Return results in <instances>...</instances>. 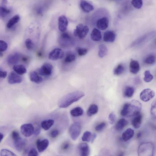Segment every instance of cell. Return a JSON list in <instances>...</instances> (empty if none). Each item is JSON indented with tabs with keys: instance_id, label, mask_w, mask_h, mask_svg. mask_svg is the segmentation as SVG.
Here are the masks:
<instances>
[{
	"instance_id": "3",
	"label": "cell",
	"mask_w": 156,
	"mask_h": 156,
	"mask_svg": "<svg viewBox=\"0 0 156 156\" xmlns=\"http://www.w3.org/2000/svg\"><path fill=\"white\" fill-rule=\"evenodd\" d=\"M142 105L138 101L133 100L129 103L128 113L127 116H135L140 113Z\"/></svg>"
},
{
	"instance_id": "26",
	"label": "cell",
	"mask_w": 156,
	"mask_h": 156,
	"mask_svg": "<svg viewBox=\"0 0 156 156\" xmlns=\"http://www.w3.org/2000/svg\"><path fill=\"white\" fill-rule=\"evenodd\" d=\"M128 123V121L125 119H121L117 123L116 126V129L118 131L121 130L127 126Z\"/></svg>"
},
{
	"instance_id": "22",
	"label": "cell",
	"mask_w": 156,
	"mask_h": 156,
	"mask_svg": "<svg viewBox=\"0 0 156 156\" xmlns=\"http://www.w3.org/2000/svg\"><path fill=\"white\" fill-rule=\"evenodd\" d=\"M29 77L31 81L37 84L42 83L43 81V78L40 76L38 73L35 71L30 72Z\"/></svg>"
},
{
	"instance_id": "31",
	"label": "cell",
	"mask_w": 156,
	"mask_h": 156,
	"mask_svg": "<svg viewBox=\"0 0 156 156\" xmlns=\"http://www.w3.org/2000/svg\"><path fill=\"white\" fill-rule=\"evenodd\" d=\"M20 17L18 15H16L11 18L8 21L7 27L8 28H11L14 25L17 23L19 21Z\"/></svg>"
},
{
	"instance_id": "53",
	"label": "cell",
	"mask_w": 156,
	"mask_h": 156,
	"mask_svg": "<svg viewBox=\"0 0 156 156\" xmlns=\"http://www.w3.org/2000/svg\"><path fill=\"white\" fill-rule=\"evenodd\" d=\"M7 76V72L6 71H0V78H5Z\"/></svg>"
},
{
	"instance_id": "44",
	"label": "cell",
	"mask_w": 156,
	"mask_h": 156,
	"mask_svg": "<svg viewBox=\"0 0 156 156\" xmlns=\"http://www.w3.org/2000/svg\"><path fill=\"white\" fill-rule=\"evenodd\" d=\"M151 113L152 116L155 118H156V101L153 102L151 108Z\"/></svg>"
},
{
	"instance_id": "48",
	"label": "cell",
	"mask_w": 156,
	"mask_h": 156,
	"mask_svg": "<svg viewBox=\"0 0 156 156\" xmlns=\"http://www.w3.org/2000/svg\"><path fill=\"white\" fill-rule=\"evenodd\" d=\"M88 52V49L85 48H79L78 49V53L79 55L81 56L86 55Z\"/></svg>"
},
{
	"instance_id": "45",
	"label": "cell",
	"mask_w": 156,
	"mask_h": 156,
	"mask_svg": "<svg viewBox=\"0 0 156 156\" xmlns=\"http://www.w3.org/2000/svg\"><path fill=\"white\" fill-rule=\"evenodd\" d=\"M116 116L113 113H110L109 115L108 119L110 123L111 124H113L115 121Z\"/></svg>"
},
{
	"instance_id": "40",
	"label": "cell",
	"mask_w": 156,
	"mask_h": 156,
	"mask_svg": "<svg viewBox=\"0 0 156 156\" xmlns=\"http://www.w3.org/2000/svg\"><path fill=\"white\" fill-rule=\"evenodd\" d=\"M75 56L72 54H69L67 55L65 59V62L66 63H70L74 61L76 59Z\"/></svg>"
},
{
	"instance_id": "52",
	"label": "cell",
	"mask_w": 156,
	"mask_h": 156,
	"mask_svg": "<svg viewBox=\"0 0 156 156\" xmlns=\"http://www.w3.org/2000/svg\"><path fill=\"white\" fill-rule=\"evenodd\" d=\"M59 134V131L58 130H55L52 132L51 135L53 138H55Z\"/></svg>"
},
{
	"instance_id": "54",
	"label": "cell",
	"mask_w": 156,
	"mask_h": 156,
	"mask_svg": "<svg viewBox=\"0 0 156 156\" xmlns=\"http://www.w3.org/2000/svg\"><path fill=\"white\" fill-rule=\"evenodd\" d=\"M96 137L97 135L96 134L94 133L92 135L91 140V143H93L94 142Z\"/></svg>"
},
{
	"instance_id": "35",
	"label": "cell",
	"mask_w": 156,
	"mask_h": 156,
	"mask_svg": "<svg viewBox=\"0 0 156 156\" xmlns=\"http://www.w3.org/2000/svg\"><path fill=\"white\" fill-rule=\"evenodd\" d=\"M11 12L10 10L5 7H0V16L2 17H6Z\"/></svg>"
},
{
	"instance_id": "13",
	"label": "cell",
	"mask_w": 156,
	"mask_h": 156,
	"mask_svg": "<svg viewBox=\"0 0 156 156\" xmlns=\"http://www.w3.org/2000/svg\"><path fill=\"white\" fill-rule=\"evenodd\" d=\"M14 141V145L16 149L19 151H22L26 145V140L20 137Z\"/></svg>"
},
{
	"instance_id": "36",
	"label": "cell",
	"mask_w": 156,
	"mask_h": 156,
	"mask_svg": "<svg viewBox=\"0 0 156 156\" xmlns=\"http://www.w3.org/2000/svg\"><path fill=\"white\" fill-rule=\"evenodd\" d=\"M92 134L89 131H86L84 133L82 138V141L83 142H89L91 141Z\"/></svg>"
},
{
	"instance_id": "2",
	"label": "cell",
	"mask_w": 156,
	"mask_h": 156,
	"mask_svg": "<svg viewBox=\"0 0 156 156\" xmlns=\"http://www.w3.org/2000/svg\"><path fill=\"white\" fill-rule=\"evenodd\" d=\"M154 149V144L151 142L142 143L139 146L138 154L139 156H152Z\"/></svg>"
},
{
	"instance_id": "60",
	"label": "cell",
	"mask_w": 156,
	"mask_h": 156,
	"mask_svg": "<svg viewBox=\"0 0 156 156\" xmlns=\"http://www.w3.org/2000/svg\"><path fill=\"white\" fill-rule=\"evenodd\" d=\"M2 2L3 4L5 5L7 3V0H2Z\"/></svg>"
},
{
	"instance_id": "17",
	"label": "cell",
	"mask_w": 156,
	"mask_h": 156,
	"mask_svg": "<svg viewBox=\"0 0 156 156\" xmlns=\"http://www.w3.org/2000/svg\"><path fill=\"white\" fill-rule=\"evenodd\" d=\"M49 140L47 139H44L43 140H38L37 142V148L40 152L44 151L47 148L49 145Z\"/></svg>"
},
{
	"instance_id": "42",
	"label": "cell",
	"mask_w": 156,
	"mask_h": 156,
	"mask_svg": "<svg viewBox=\"0 0 156 156\" xmlns=\"http://www.w3.org/2000/svg\"><path fill=\"white\" fill-rule=\"evenodd\" d=\"M26 48L29 50L32 49L34 46L32 40L30 39H27L25 42Z\"/></svg>"
},
{
	"instance_id": "15",
	"label": "cell",
	"mask_w": 156,
	"mask_h": 156,
	"mask_svg": "<svg viewBox=\"0 0 156 156\" xmlns=\"http://www.w3.org/2000/svg\"><path fill=\"white\" fill-rule=\"evenodd\" d=\"M130 71L134 74H137L140 69L139 62L136 60L132 59L130 63Z\"/></svg>"
},
{
	"instance_id": "33",
	"label": "cell",
	"mask_w": 156,
	"mask_h": 156,
	"mask_svg": "<svg viewBox=\"0 0 156 156\" xmlns=\"http://www.w3.org/2000/svg\"><path fill=\"white\" fill-rule=\"evenodd\" d=\"M125 69L124 66L121 64H120L115 68L113 71L114 74L116 76L119 75L124 72Z\"/></svg>"
},
{
	"instance_id": "12",
	"label": "cell",
	"mask_w": 156,
	"mask_h": 156,
	"mask_svg": "<svg viewBox=\"0 0 156 156\" xmlns=\"http://www.w3.org/2000/svg\"><path fill=\"white\" fill-rule=\"evenodd\" d=\"M22 79L17 73L12 72L10 73L8 78V83L11 84L20 83L22 82Z\"/></svg>"
},
{
	"instance_id": "24",
	"label": "cell",
	"mask_w": 156,
	"mask_h": 156,
	"mask_svg": "<svg viewBox=\"0 0 156 156\" xmlns=\"http://www.w3.org/2000/svg\"><path fill=\"white\" fill-rule=\"evenodd\" d=\"M135 116H136L132 121V124L135 128L138 129L141 126L142 117L140 113Z\"/></svg>"
},
{
	"instance_id": "56",
	"label": "cell",
	"mask_w": 156,
	"mask_h": 156,
	"mask_svg": "<svg viewBox=\"0 0 156 156\" xmlns=\"http://www.w3.org/2000/svg\"><path fill=\"white\" fill-rule=\"evenodd\" d=\"M140 82V79L139 78H137L135 79V82L136 84H138Z\"/></svg>"
},
{
	"instance_id": "8",
	"label": "cell",
	"mask_w": 156,
	"mask_h": 156,
	"mask_svg": "<svg viewBox=\"0 0 156 156\" xmlns=\"http://www.w3.org/2000/svg\"><path fill=\"white\" fill-rule=\"evenodd\" d=\"M64 53L60 48H56L52 50L49 53V58L52 60H56L63 58Z\"/></svg>"
},
{
	"instance_id": "14",
	"label": "cell",
	"mask_w": 156,
	"mask_h": 156,
	"mask_svg": "<svg viewBox=\"0 0 156 156\" xmlns=\"http://www.w3.org/2000/svg\"><path fill=\"white\" fill-rule=\"evenodd\" d=\"M151 35H146L135 40L132 44V47H135L141 46L151 40Z\"/></svg>"
},
{
	"instance_id": "37",
	"label": "cell",
	"mask_w": 156,
	"mask_h": 156,
	"mask_svg": "<svg viewBox=\"0 0 156 156\" xmlns=\"http://www.w3.org/2000/svg\"><path fill=\"white\" fill-rule=\"evenodd\" d=\"M132 4L135 8L140 9L143 5L142 0H132Z\"/></svg>"
},
{
	"instance_id": "49",
	"label": "cell",
	"mask_w": 156,
	"mask_h": 156,
	"mask_svg": "<svg viewBox=\"0 0 156 156\" xmlns=\"http://www.w3.org/2000/svg\"><path fill=\"white\" fill-rule=\"evenodd\" d=\"M71 146L70 143L68 142H65L62 144L61 149L64 151H66L68 150Z\"/></svg>"
},
{
	"instance_id": "43",
	"label": "cell",
	"mask_w": 156,
	"mask_h": 156,
	"mask_svg": "<svg viewBox=\"0 0 156 156\" xmlns=\"http://www.w3.org/2000/svg\"><path fill=\"white\" fill-rule=\"evenodd\" d=\"M8 48V45L3 40H0V52L6 51Z\"/></svg>"
},
{
	"instance_id": "19",
	"label": "cell",
	"mask_w": 156,
	"mask_h": 156,
	"mask_svg": "<svg viewBox=\"0 0 156 156\" xmlns=\"http://www.w3.org/2000/svg\"><path fill=\"white\" fill-rule=\"evenodd\" d=\"M80 6L82 10L85 13H89L94 9L92 5L85 0H81Z\"/></svg>"
},
{
	"instance_id": "16",
	"label": "cell",
	"mask_w": 156,
	"mask_h": 156,
	"mask_svg": "<svg viewBox=\"0 0 156 156\" xmlns=\"http://www.w3.org/2000/svg\"><path fill=\"white\" fill-rule=\"evenodd\" d=\"M116 35L112 30H108L105 33L103 36V40L107 43H113L115 40Z\"/></svg>"
},
{
	"instance_id": "61",
	"label": "cell",
	"mask_w": 156,
	"mask_h": 156,
	"mask_svg": "<svg viewBox=\"0 0 156 156\" xmlns=\"http://www.w3.org/2000/svg\"><path fill=\"white\" fill-rule=\"evenodd\" d=\"M3 56V54L2 52H0V57H2Z\"/></svg>"
},
{
	"instance_id": "38",
	"label": "cell",
	"mask_w": 156,
	"mask_h": 156,
	"mask_svg": "<svg viewBox=\"0 0 156 156\" xmlns=\"http://www.w3.org/2000/svg\"><path fill=\"white\" fill-rule=\"evenodd\" d=\"M0 155L1 156H16V155L13 152L7 149H2L0 152Z\"/></svg>"
},
{
	"instance_id": "51",
	"label": "cell",
	"mask_w": 156,
	"mask_h": 156,
	"mask_svg": "<svg viewBox=\"0 0 156 156\" xmlns=\"http://www.w3.org/2000/svg\"><path fill=\"white\" fill-rule=\"evenodd\" d=\"M20 136L18 132L16 131H14L12 132L11 137L14 140L19 138Z\"/></svg>"
},
{
	"instance_id": "20",
	"label": "cell",
	"mask_w": 156,
	"mask_h": 156,
	"mask_svg": "<svg viewBox=\"0 0 156 156\" xmlns=\"http://www.w3.org/2000/svg\"><path fill=\"white\" fill-rule=\"evenodd\" d=\"M78 148L81 156L89 155L90 153V149L88 145L86 143H83L80 144L78 146Z\"/></svg>"
},
{
	"instance_id": "39",
	"label": "cell",
	"mask_w": 156,
	"mask_h": 156,
	"mask_svg": "<svg viewBox=\"0 0 156 156\" xmlns=\"http://www.w3.org/2000/svg\"><path fill=\"white\" fill-rule=\"evenodd\" d=\"M153 78V75L151 74L149 71H145L144 73V80L145 82L147 83L150 82Z\"/></svg>"
},
{
	"instance_id": "55",
	"label": "cell",
	"mask_w": 156,
	"mask_h": 156,
	"mask_svg": "<svg viewBox=\"0 0 156 156\" xmlns=\"http://www.w3.org/2000/svg\"><path fill=\"white\" fill-rule=\"evenodd\" d=\"M41 132V130L40 129H37L35 131H34V134L36 135H39Z\"/></svg>"
},
{
	"instance_id": "57",
	"label": "cell",
	"mask_w": 156,
	"mask_h": 156,
	"mask_svg": "<svg viewBox=\"0 0 156 156\" xmlns=\"http://www.w3.org/2000/svg\"><path fill=\"white\" fill-rule=\"evenodd\" d=\"M4 137V135L3 134L0 133V143L1 142L3 139Z\"/></svg>"
},
{
	"instance_id": "47",
	"label": "cell",
	"mask_w": 156,
	"mask_h": 156,
	"mask_svg": "<svg viewBox=\"0 0 156 156\" xmlns=\"http://www.w3.org/2000/svg\"><path fill=\"white\" fill-rule=\"evenodd\" d=\"M61 38L64 41H68L71 40V37L70 35L67 33H64L61 35Z\"/></svg>"
},
{
	"instance_id": "30",
	"label": "cell",
	"mask_w": 156,
	"mask_h": 156,
	"mask_svg": "<svg viewBox=\"0 0 156 156\" xmlns=\"http://www.w3.org/2000/svg\"><path fill=\"white\" fill-rule=\"evenodd\" d=\"M84 113L83 109L80 107H77L72 109L70 112L71 115L74 117H78L82 116Z\"/></svg>"
},
{
	"instance_id": "7",
	"label": "cell",
	"mask_w": 156,
	"mask_h": 156,
	"mask_svg": "<svg viewBox=\"0 0 156 156\" xmlns=\"http://www.w3.org/2000/svg\"><path fill=\"white\" fill-rule=\"evenodd\" d=\"M155 96L154 91L149 88L143 90L140 93V97L141 100L145 102H147L153 98Z\"/></svg>"
},
{
	"instance_id": "21",
	"label": "cell",
	"mask_w": 156,
	"mask_h": 156,
	"mask_svg": "<svg viewBox=\"0 0 156 156\" xmlns=\"http://www.w3.org/2000/svg\"><path fill=\"white\" fill-rule=\"evenodd\" d=\"M91 38L93 41H100L102 39V35L100 31L96 28H94L91 34Z\"/></svg>"
},
{
	"instance_id": "18",
	"label": "cell",
	"mask_w": 156,
	"mask_h": 156,
	"mask_svg": "<svg viewBox=\"0 0 156 156\" xmlns=\"http://www.w3.org/2000/svg\"><path fill=\"white\" fill-rule=\"evenodd\" d=\"M20 58V55L18 53H12L9 55L7 58V62L10 65H14L19 62Z\"/></svg>"
},
{
	"instance_id": "4",
	"label": "cell",
	"mask_w": 156,
	"mask_h": 156,
	"mask_svg": "<svg viewBox=\"0 0 156 156\" xmlns=\"http://www.w3.org/2000/svg\"><path fill=\"white\" fill-rule=\"evenodd\" d=\"M89 31L88 27L86 25L84 26L82 24H78L74 31V35L80 39L84 38L88 33Z\"/></svg>"
},
{
	"instance_id": "27",
	"label": "cell",
	"mask_w": 156,
	"mask_h": 156,
	"mask_svg": "<svg viewBox=\"0 0 156 156\" xmlns=\"http://www.w3.org/2000/svg\"><path fill=\"white\" fill-rule=\"evenodd\" d=\"M14 71L18 74L23 75L27 72V70L25 67L22 65H14L13 67Z\"/></svg>"
},
{
	"instance_id": "9",
	"label": "cell",
	"mask_w": 156,
	"mask_h": 156,
	"mask_svg": "<svg viewBox=\"0 0 156 156\" xmlns=\"http://www.w3.org/2000/svg\"><path fill=\"white\" fill-rule=\"evenodd\" d=\"M53 66L50 64L48 63L44 64L39 69V74L43 76H50L52 73Z\"/></svg>"
},
{
	"instance_id": "5",
	"label": "cell",
	"mask_w": 156,
	"mask_h": 156,
	"mask_svg": "<svg viewBox=\"0 0 156 156\" xmlns=\"http://www.w3.org/2000/svg\"><path fill=\"white\" fill-rule=\"evenodd\" d=\"M81 126L78 122L73 123L70 126L69 132L71 138L74 140H76L79 137L81 133Z\"/></svg>"
},
{
	"instance_id": "23",
	"label": "cell",
	"mask_w": 156,
	"mask_h": 156,
	"mask_svg": "<svg viewBox=\"0 0 156 156\" xmlns=\"http://www.w3.org/2000/svg\"><path fill=\"white\" fill-rule=\"evenodd\" d=\"M134 135V130L131 128H129L123 133L122 139L124 141H128L133 137Z\"/></svg>"
},
{
	"instance_id": "34",
	"label": "cell",
	"mask_w": 156,
	"mask_h": 156,
	"mask_svg": "<svg viewBox=\"0 0 156 156\" xmlns=\"http://www.w3.org/2000/svg\"><path fill=\"white\" fill-rule=\"evenodd\" d=\"M155 62V57L153 55L148 56L145 60V63L147 65H152Z\"/></svg>"
},
{
	"instance_id": "46",
	"label": "cell",
	"mask_w": 156,
	"mask_h": 156,
	"mask_svg": "<svg viewBox=\"0 0 156 156\" xmlns=\"http://www.w3.org/2000/svg\"><path fill=\"white\" fill-rule=\"evenodd\" d=\"M106 126V123L104 122H102L96 126L95 130L97 132H100Z\"/></svg>"
},
{
	"instance_id": "58",
	"label": "cell",
	"mask_w": 156,
	"mask_h": 156,
	"mask_svg": "<svg viewBox=\"0 0 156 156\" xmlns=\"http://www.w3.org/2000/svg\"><path fill=\"white\" fill-rule=\"evenodd\" d=\"M142 133L141 132H138L137 135V137L138 138H139L141 137Z\"/></svg>"
},
{
	"instance_id": "59",
	"label": "cell",
	"mask_w": 156,
	"mask_h": 156,
	"mask_svg": "<svg viewBox=\"0 0 156 156\" xmlns=\"http://www.w3.org/2000/svg\"><path fill=\"white\" fill-rule=\"evenodd\" d=\"M27 58L26 57H23L22 58V60L24 62H26L27 60Z\"/></svg>"
},
{
	"instance_id": "50",
	"label": "cell",
	"mask_w": 156,
	"mask_h": 156,
	"mask_svg": "<svg viewBox=\"0 0 156 156\" xmlns=\"http://www.w3.org/2000/svg\"><path fill=\"white\" fill-rule=\"evenodd\" d=\"M39 155L37 151L34 148L31 149L29 151L28 155L31 156H36Z\"/></svg>"
},
{
	"instance_id": "25",
	"label": "cell",
	"mask_w": 156,
	"mask_h": 156,
	"mask_svg": "<svg viewBox=\"0 0 156 156\" xmlns=\"http://www.w3.org/2000/svg\"><path fill=\"white\" fill-rule=\"evenodd\" d=\"M54 123V120L52 119L45 120L42 122L41 126L45 130L47 131L53 125Z\"/></svg>"
},
{
	"instance_id": "11",
	"label": "cell",
	"mask_w": 156,
	"mask_h": 156,
	"mask_svg": "<svg viewBox=\"0 0 156 156\" xmlns=\"http://www.w3.org/2000/svg\"><path fill=\"white\" fill-rule=\"evenodd\" d=\"M109 19L107 17H103L98 19L97 22V26L98 29L104 30L108 27Z\"/></svg>"
},
{
	"instance_id": "29",
	"label": "cell",
	"mask_w": 156,
	"mask_h": 156,
	"mask_svg": "<svg viewBox=\"0 0 156 156\" xmlns=\"http://www.w3.org/2000/svg\"><path fill=\"white\" fill-rule=\"evenodd\" d=\"M108 49L106 46L104 44H101L99 46L98 55L100 58H103L107 54Z\"/></svg>"
},
{
	"instance_id": "1",
	"label": "cell",
	"mask_w": 156,
	"mask_h": 156,
	"mask_svg": "<svg viewBox=\"0 0 156 156\" xmlns=\"http://www.w3.org/2000/svg\"><path fill=\"white\" fill-rule=\"evenodd\" d=\"M84 94L79 91H74L62 98L59 103L58 105L60 108H66L82 98Z\"/></svg>"
},
{
	"instance_id": "41",
	"label": "cell",
	"mask_w": 156,
	"mask_h": 156,
	"mask_svg": "<svg viewBox=\"0 0 156 156\" xmlns=\"http://www.w3.org/2000/svg\"><path fill=\"white\" fill-rule=\"evenodd\" d=\"M129 103L124 105L121 112V115L123 116H127L128 113Z\"/></svg>"
},
{
	"instance_id": "32",
	"label": "cell",
	"mask_w": 156,
	"mask_h": 156,
	"mask_svg": "<svg viewBox=\"0 0 156 156\" xmlns=\"http://www.w3.org/2000/svg\"><path fill=\"white\" fill-rule=\"evenodd\" d=\"M135 92L134 88L132 86L126 87L124 90V94L125 96L128 98L132 97Z\"/></svg>"
},
{
	"instance_id": "28",
	"label": "cell",
	"mask_w": 156,
	"mask_h": 156,
	"mask_svg": "<svg viewBox=\"0 0 156 156\" xmlns=\"http://www.w3.org/2000/svg\"><path fill=\"white\" fill-rule=\"evenodd\" d=\"M98 107L96 104L91 105L88 108L87 113L89 116H91L96 114L98 111Z\"/></svg>"
},
{
	"instance_id": "6",
	"label": "cell",
	"mask_w": 156,
	"mask_h": 156,
	"mask_svg": "<svg viewBox=\"0 0 156 156\" xmlns=\"http://www.w3.org/2000/svg\"><path fill=\"white\" fill-rule=\"evenodd\" d=\"M21 134L24 137H28L32 136L34 133V126L30 123H26L23 125L21 127Z\"/></svg>"
},
{
	"instance_id": "10",
	"label": "cell",
	"mask_w": 156,
	"mask_h": 156,
	"mask_svg": "<svg viewBox=\"0 0 156 156\" xmlns=\"http://www.w3.org/2000/svg\"><path fill=\"white\" fill-rule=\"evenodd\" d=\"M58 28L60 32L64 33L67 30L68 24V21L67 18L64 15H61L59 17Z\"/></svg>"
}]
</instances>
